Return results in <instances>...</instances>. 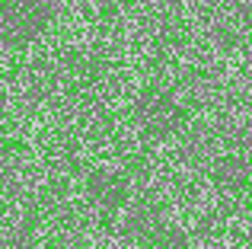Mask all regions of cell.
<instances>
[{"mask_svg":"<svg viewBox=\"0 0 252 249\" xmlns=\"http://www.w3.org/2000/svg\"><path fill=\"white\" fill-rule=\"evenodd\" d=\"M83 201L96 218L109 220V224H118L125 211L134 201V179H131L128 169H118L112 163H99L90 173L83 176Z\"/></svg>","mask_w":252,"mask_h":249,"instance_id":"obj_1","label":"cell"},{"mask_svg":"<svg viewBox=\"0 0 252 249\" xmlns=\"http://www.w3.org/2000/svg\"><path fill=\"white\" fill-rule=\"evenodd\" d=\"M131 119L147 141H172L189 122V109L176 93L163 87H150L134 99Z\"/></svg>","mask_w":252,"mask_h":249,"instance_id":"obj_2","label":"cell"},{"mask_svg":"<svg viewBox=\"0 0 252 249\" xmlns=\"http://www.w3.org/2000/svg\"><path fill=\"white\" fill-rule=\"evenodd\" d=\"M172 224L166 208L154 198H137L131 201V208L118 218V233L128 246L134 249H157L160 237L166 233V227Z\"/></svg>","mask_w":252,"mask_h":249,"instance_id":"obj_3","label":"cell"},{"mask_svg":"<svg viewBox=\"0 0 252 249\" xmlns=\"http://www.w3.org/2000/svg\"><path fill=\"white\" fill-rule=\"evenodd\" d=\"M208 186L220 198H243L252 192V154L243 147H230L211 156Z\"/></svg>","mask_w":252,"mask_h":249,"instance_id":"obj_4","label":"cell"}]
</instances>
